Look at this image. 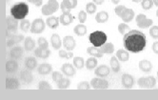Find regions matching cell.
<instances>
[{"instance_id": "1", "label": "cell", "mask_w": 158, "mask_h": 100, "mask_svg": "<svg viewBox=\"0 0 158 100\" xmlns=\"http://www.w3.org/2000/svg\"><path fill=\"white\" fill-rule=\"evenodd\" d=\"M124 47L128 52L137 53L142 52L147 45L146 35L140 31H129L123 38Z\"/></svg>"}, {"instance_id": "2", "label": "cell", "mask_w": 158, "mask_h": 100, "mask_svg": "<svg viewBox=\"0 0 158 100\" xmlns=\"http://www.w3.org/2000/svg\"><path fill=\"white\" fill-rule=\"evenodd\" d=\"M29 13V6L25 2H20L10 8V15L17 20H23Z\"/></svg>"}, {"instance_id": "3", "label": "cell", "mask_w": 158, "mask_h": 100, "mask_svg": "<svg viewBox=\"0 0 158 100\" xmlns=\"http://www.w3.org/2000/svg\"><path fill=\"white\" fill-rule=\"evenodd\" d=\"M107 35L101 31H95L89 36V40L94 47H101L107 41Z\"/></svg>"}, {"instance_id": "4", "label": "cell", "mask_w": 158, "mask_h": 100, "mask_svg": "<svg viewBox=\"0 0 158 100\" xmlns=\"http://www.w3.org/2000/svg\"><path fill=\"white\" fill-rule=\"evenodd\" d=\"M59 7V3L56 0H49L48 3L42 7L41 12L44 15H51L55 12H57Z\"/></svg>"}, {"instance_id": "5", "label": "cell", "mask_w": 158, "mask_h": 100, "mask_svg": "<svg viewBox=\"0 0 158 100\" xmlns=\"http://www.w3.org/2000/svg\"><path fill=\"white\" fill-rule=\"evenodd\" d=\"M137 84L142 89H152L156 85V79L153 76L141 77L137 80Z\"/></svg>"}, {"instance_id": "6", "label": "cell", "mask_w": 158, "mask_h": 100, "mask_svg": "<svg viewBox=\"0 0 158 100\" xmlns=\"http://www.w3.org/2000/svg\"><path fill=\"white\" fill-rule=\"evenodd\" d=\"M45 27H46V22H44V20L41 18H37L33 20L31 23L30 31L32 33H41L45 31Z\"/></svg>"}, {"instance_id": "7", "label": "cell", "mask_w": 158, "mask_h": 100, "mask_svg": "<svg viewBox=\"0 0 158 100\" xmlns=\"http://www.w3.org/2000/svg\"><path fill=\"white\" fill-rule=\"evenodd\" d=\"M60 9L62 10V15L59 17L60 23L63 26H69L73 21V17L71 14V10H68L62 7H60Z\"/></svg>"}, {"instance_id": "8", "label": "cell", "mask_w": 158, "mask_h": 100, "mask_svg": "<svg viewBox=\"0 0 158 100\" xmlns=\"http://www.w3.org/2000/svg\"><path fill=\"white\" fill-rule=\"evenodd\" d=\"M135 20H136V24L139 28L141 29H147V28H150L152 23H153V21L152 19H149V18H147V16L145 15H138L136 16V18H135Z\"/></svg>"}, {"instance_id": "9", "label": "cell", "mask_w": 158, "mask_h": 100, "mask_svg": "<svg viewBox=\"0 0 158 100\" xmlns=\"http://www.w3.org/2000/svg\"><path fill=\"white\" fill-rule=\"evenodd\" d=\"M91 87L95 89V90H97V89H108L109 82L103 77H95L91 81Z\"/></svg>"}, {"instance_id": "10", "label": "cell", "mask_w": 158, "mask_h": 100, "mask_svg": "<svg viewBox=\"0 0 158 100\" xmlns=\"http://www.w3.org/2000/svg\"><path fill=\"white\" fill-rule=\"evenodd\" d=\"M134 78L132 77V75L129 74V73H124L121 77V83L122 86L125 89H131L134 85Z\"/></svg>"}, {"instance_id": "11", "label": "cell", "mask_w": 158, "mask_h": 100, "mask_svg": "<svg viewBox=\"0 0 158 100\" xmlns=\"http://www.w3.org/2000/svg\"><path fill=\"white\" fill-rule=\"evenodd\" d=\"M6 27L8 30L12 31L14 32H16L17 31V28H18V20L15 19L14 16H9L6 18Z\"/></svg>"}, {"instance_id": "12", "label": "cell", "mask_w": 158, "mask_h": 100, "mask_svg": "<svg viewBox=\"0 0 158 100\" xmlns=\"http://www.w3.org/2000/svg\"><path fill=\"white\" fill-rule=\"evenodd\" d=\"M20 79H21L22 82L25 83V84H31L32 82V80H33V75H32L31 70L26 69V70L21 71Z\"/></svg>"}, {"instance_id": "13", "label": "cell", "mask_w": 158, "mask_h": 100, "mask_svg": "<svg viewBox=\"0 0 158 100\" xmlns=\"http://www.w3.org/2000/svg\"><path fill=\"white\" fill-rule=\"evenodd\" d=\"M63 46L65 47V49L67 51H73V50H74V48L76 46V42L73 36L67 35L63 39Z\"/></svg>"}, {"instance_id": "14", "label": "cell", "mask_w": 158, "mask_h": 100, "mask_svg": "<svg viewBox=\"0 0 158 100\" xmlns=\"http://www.w3.org/2000/svg\"><path fill=\"white\" fill-rule=\"evenodd\" d=\"M20 86V83L15 77H8L5 80V87L9 90H16Z\"/></svg>"}, {"instance_id": "15", "label": "cell", "mask_w": 158, "mask_h": 100, "mask_svg": "<svg viewBox=\"0 0 158 100\" xmlns=\"http://www.w3.org/2000/svg\"><path fill=\"white\" fill-rule=\"evenodd\" d=\"M110 69L107 65H100L94 71V73L96 76L103 77V78H105L106 76H108L110 74Z\"/></svg>"}, {"instance_id": "16", "label": "cell", "mask_w": 158, "mask_h": 100, "mask_svg": "<svg viewBox=\"0 0 158 100\" xmlns=\"http://www.w3.org/2000/svg\"><path fill=\"white\" fill-rule=\"evenodd\" d=\"M18 70V63L15 59H10L5 64V71L9 73H14Z\"/></svg>"}, {"instance_id": "17", "label": "cell", "mask_w": 158, "mask_h": 100, "mask_svg": "<svg viewBox=\"0 0 158 100\" xmlns=\"http://www.w3.org/2000/svg\"><path fill=\"white\" fill-rule=\"evenodd\" d=\"M134 12L133 10L131 9H129V8H125V10H123V13L121 14V18L122 20L125 22V23H129L131 22L133 18H134Z\"/></svg>"}, {"instance_id": "18", "label": "cell", "mask_w": 158, "mask_h": 100, "mask_svg": "<svg viewBox=\"0 0 158 100\" xmlns=\"http://www.w3.org/2000/svg\"><path fill=\"white\" fill-rule=\"evenodd\" d=\"M23 53H24V49L20 46H15V47L12 48V50L10 51V57L15 60L20 59L22 56H23Z\"/></svg>"}, {"instance_id": "19", "label": "cell", "mask_w": 158, "mask_h": 100, "mask_svg": "<svg viewBox=\"0 0 158 100\" xmlns=\"http://www.w3.org/2000/svg\"><path fill=\"white\" fill-rule=\"evenodd\" d=\"M74 68H75V67H73L72 64H70V63H65L61 67V71L67 76H74L75 73H76V71H75Z\"/></svg>"}, {"instance_id": "20", "label": "cell", "mask_w": 158, "mask_h": 100, "mask_svg": "<svg viewBox=\"0 0 158 100\" xmlns=\"http://www.w3.org/2000/svg\"><path fill=\"white\" fill-rule=\"evenodd\" d=\"M50 54H51V51L46 48H42L38 46V48L35 50V55L38 58L46 59L50 56Z\"/></svg>"}, {"instance_id": "21", "label": "cell", "mask_w": 158, "mask_h": 100, "mask_svg": "<svg viewBox=\"0 0 158 100\" xmlns=\"http://www.w3.org/2000/svg\"><path fill=\"white\" fill-rule=\"evenodd\" d=\"M52 71V66L49 63H42L41 65H39L37 69L38 73L41 75H47L51 73Z\"/></svg>"}, {"instance_id": "22", "label": "cell", "mask_w": 158, "mask_h": 100, "mask_svg": "<svg viewBox=\"0 0 158 100\" xmlns=\"http://www.w3.org/2000/svg\"><path fill=\"white\" fill-rule=\"evenodd\" d=\"M25 67H26V69H29L31 71H33L35 69H36V67H37L36 58L33 57V56L26 57V59H25Z\"/></svg>"}, {"instance_id": "23", "label": "cell", "mask_w": 158, "mask_h": 100, "mask_svg": "<svg viewBox=\"0 0 158 100\" xmlns=\"http://www.w3.org/2000/svg\"><path fill=\"white\" fill-rule=\"evenodd\" d=\"M51 43H52V46L53 49L59 50L60 47L62 46V42H61V38H60L59 35H57V33H53L51 37Z\"/></svg>"}, {"instance_id": "24", "label": "cell", "mask_w": 158, "mask_h": 100, "mask_svg": "<svg viewBox=\"0 0 158 100\" xmlns=\"http://www.w3.org/2000/svg\"><path fill=\"white\" fill-rule=\"evenodd\" d=\"M59 23H60V20L56 16H50L46 20V24L48 25V27L51 29H53V30L58 27Z\"/></svg>"}, {"instance_id": "25", "label": "cell", "mask_w": 158, "mask_h": 100, "mask_svg": "<svg viewBox=\"0 0 158 100\" xmlns=\"http://www.w3.org/2000/svg\"><path fill=\"white\" fill-rule=\"evenodd\" d=\"M87 52L89 54L93 55L94 57H97V58H100L103 56L104 52L101 51V49H99L98 47H89L87 49Z\"/></svg>"}, {"instance_id": "26", "label": "cell", "mask_w": 158, "mask_h": 100, "mask_svg": "<svg viewBox=\"0 0 158 100\" xmlns=\"http://www.w3.org/2000/svg\"><path fill=\"white\" fill-rule=\"evenodd\" d=\"M139 69L144 73H150L152 70V64L148 60H141L139 62Z\"/></svg>"}, {"instance_id": "27", "label": "cell", "mask_w": 158, "mask_h": 100, "mask_svg": "<svg viewBox=\"0 0 158 100\" xmlns=\"http://www.w3.org/2000/svg\"><path fill=\"white\" fill-rule=\"evenodd\" d=\"M110 69L112 70V72H114V73H118L121 70L120 63H119L118 58L116 56H112L110 58Z\"/></svg>"}, {"instance_id": "28", "label": "cell", "mask_w": 158, "mask_h": 100, "mask_svg": "<svg viewBox=\"0 0 158 100\" xmlns=\"http://www.w3.org/2000/svg\"><path fill=\"white\" fill-rule=\"evenodd\" d=\"M95 20L97 23H106L109 20V14L107 12H99L95 15Z\"/></svg>"}, {"instance_id": "29", "label": "cell", "mask_w": 158, "mask_h": 100, "mask_svg": "<svg viewBox=\"0 0 158 100\" xmlns=\"http://www.w3.org/2000/svg\"><path fill=\"white\" fill-rule=\"evenodd\" d=\"M76 6H77V0H63L62 3L60 4V7L68 10H73Z\"/></svg>"}, {"instance_id": "30", "label": "cell", "mask_w": 158, "mask_h": 100, "mask_svg": "<svg viewBox=\"0 0 158 100\" xmlns=\"http://www.w3.org/2000/svg\"><path fill=\"white\" fill-rule=\"evenodd\" d=\"M116 57L122 62H127L130 58V53L125 50H118L116 52Z\"/></svg>"}, {"instance_id": "31", "label": "cell", "mask_w": 158, "mask_h": 100, "mask_svg": "<svg viewBox=\"0 0 158 100\" xmlns=\"http://www.w3.org/2000/svg\"><path fill=\"white\" fill-rule=\"evenodd\" d=\"M73 31L76 35L78 36H83L87 33V27L84 24H78L74 27Z\"/></svg>"}, {"instance_id": "32", "label": "cell", "mask_w": 158, "mask_h": 100, "mask_svg": "<svg viewBox=\"0 0 158 100\" xmlns=\"http://www.w3.org/2000/svg\"><path fill=\"white\" fill-rule=\"evenodd\" d=\"M24 48H25V50L28 51V52L32 51L33 49L35 48V41L33 40L31 37H30V36L26 37L25 42H24Z\"/></svg>"}, {"instance_id": "33", "label": "cell", "mask_w": 158, "mask_h": 100, "mask_svg": "<svg viewBox=\"0 0 158 100\" xmlns=\"http://www.w3.org/2000/svg\"><path fill=\"white\" fill-rule=\"evenodd\" d=\"M101 51H102L104 53L106 54H111L112 52H114V44L112 43H105L104 45H102L100 47Z\"/></svg>"}, {"instance_id": "34", "label": "cell", "mask_w": 158, "mask_h": 100, "mask_svg": "<svg viewBox=\"0 0 158 100\" xmlns=\"http://www.w3.org/2000/svg\"><path fill=\"white\" fill-rule=\"evenodd\" d=\"M97 66V59L94 56V57H89L87 59L86 61V68L89 71H92L94 69L96 68Z\"/></svg>"}, {"instance_id": "35", "label": "cell", "mask_w": 158, "mask_h": 100, "mask_svg": "<svg viewBox=\"0 0 158 100\" xmlns=\"http://www.w3.org/2000/svg\"><path fill=\"white\" fill-rule=\"evenodd\" d=\"M71 85V80L69 78H65V77H63V78L61 80H59L57 82V88L58 89H67L69 88Z\"/></svg>"}, {"instance_id": "36", "label": "cell", "mask_w": 158, "mask_h": 100, "mask_svg": "<svg viewBox=\"0 0 158 100\" xmlns=\"http://www.w3.org/2000/svg\"><path fill=\"white\" fill-rule=\"evenodd\" d=\"M73 65L76 69H79L81 70L83 69V67L85 65V62H84V59L83 57H80V56H76L73 58Z\"/></svg>"}, {"instance_id": "37", "label": "cell", "mask_w": 158, "mask_h": 100, "mask_svg": "<svg viewBox=\"0 0 158 100\" xmlns=\"http://www.w3.org/2000/svg\"><path fill=\"white\" fill-rule=\"evenodd\" d=\"M31 22L27 19H23V20H21V23H20V29L21 31H29L31 30Z\"/></svg>"}, {"instance_id": "38", "label": "cell", "mask_w": 158, "mask_h": 100, "mask_svg": "<svg viewBox=\"0 0 158 100\" xmlns=\"http://www.w3.org/2000/svg\"><path fill=\"white\" fill-rule=\"evenodd\" d=\"M86 12L87 14L94 15L96 12V5L93 2H89L86 5Z\"/></svg>"}, {"instance_id": "39", "label": "cell", "mask_w": 158, "mask_h": 100, "mask_svg": "<svg viewBox=\"0 0 158 100\" xmlns=\"http://www.w3.org/2000/svg\"><path fill=\"white\" fill-rule=\"evenodd\" d=\"M141 6L144 10H148L152 8L153 6V0H142L141 1Z\"/></svg>"}, {"instance_id": "40", "label": "cell", "mask_w": 158, "mask_h": 100, "mask_svg": "<svg viewBox=\"0 0 158 100\" xmlns=\"http://www.w3.org/2000/svg\"><path fill=\"white\" fill-rule=\"evenodd\" d=\"M38 89H39V90H42V91H47V90H52V86L49 84V82L42 80V81H40L39 84H38Z\"/></svg>"}, {"instance_id": "41", "label": "cell", "mask_w": 158, "mask_h": 100, "mask_svg": "<svg viewBox=\"0 0 158 100\" xmlns=\"http://www.w3.org/2000/svg\"><path fill=\"white\" fill-rule=\"evenodd\" d=\"M129 31H131L130 30V27L126 23H121V24L118 25V31L121 33V35H125Z\"/></svg>"}, {"instance_id": "42", "label": "cell", "mask_w": 158, "mask_h": 100, "mask_svg": "<svg viewBox=\"0 0 158 100\" xmlns=\"http://www.w3.org/2000/svg\"><path fill=\"white\" fill-rule=\"evenodd\" d=\"M58 55L61 58H67V59H70V58L73 57V53L72 52H67V51H62V50L59 51Z\"/></svg>"}, {"instance_id": "43", "label": "cell", "mask_w": 158, "mask_h": 100, "mask_svg": "<svg viewBox=\"0 0 158 100\" xmlns=\"http://www.w3.org/2000/svg\"><path fill=\"white\" fill-rule=\"evenodd\" d=\"M89 88H91V83H89L88 81H82L80 82L78 85H77V89L78 90H89Z\"/></svg>"}, {"instance_id": "44", "label": "cell", "mask_w": 158, "mask_h": 100, "mask_svg": "<svg viewBox=\"0 0 158 100\" xmlns=\"http://www.w3.org/2000/svg\"><path fill=\"white\" fill-rule=\"evenodd\" d=\"M52 80L54 82L57 83L59 80H61L63 78V74L61 73H59V72H53L52 73Z\"/></svg>"}, {"instance_id": "45", "label": "cell", "mask_w": 158, "mask_h": 100, "mask_svg": "<svg viewBox=\"0 0 158 100\" xmlns=\"http://www.w3.org/2000/svg\"><path fill=\"white\" fill-rule=\"evenodd\" d=\"M150 35L153 39H158V26H152L150 30Z\"/></svg>"}, {"instance_id": "46", "label": "cell", "mask_w": 158, "mask_h": 100, "mask_svg": "<svg viewBox=\"0 0 158 100\" xmlns=\"http://www.w3.org/2000/svg\"><path fill=\"white\" fill-rule=\"evenodd\" d=\"M37 44H38V46L39 47H42V48H46V49H48V47H49V43H48V41L45 39L44 37H39L38 38V40H37Z\"/></svg>"}, {"instance_id": "47", "label": "cell", "mask_w": 158, "mask_h": 100, "mask_svg": "<svg viewBox=\"0 0 158 100\" xmlns=\"http://www.w3.org/2000/svg\"><path fill=\"white\" fill-rule=\"evenodd\" d=\"M78 20H79V22H80L81 24L85 23V21L87 20V13L84 12V10L79 12V14H78Z\"/></svg>"}, {"instance_id": "48", "label": "cell", "mask_w": 158, "mask_h": 100, "mask_svg": "<svg viewBox=\"0 0 158 100\" xmlns=\"http://www.w3.org/2000/svg\"><path fill=\"white\" fill-rule=\"evenodd\" d=\"M125 6H123V5H120V6H117L115 9H114V12H115V14L120 17L121 16V14L123 13V10H125Z\"/></svg>"}, {"instance_id": "49", "label": "cell", "mask_w": 158, "mask_h": 100, "mask_svg": "<svg viewBox=\"0 0 158 100\" xmlns=\"http://www.w3.org/2000/svg\"><path fill=\"white\" fill-rule=\"evenodd\" d=\"M13 38H14L15 44H18V43H20L21 41H23L25 37H24L23 35H15L13 36Z\"/></svg>"}, {"instance_id": "50", "label": "cell", "mask_w": 158, "mask_h": 100, "mask_svg": "<svg viewBox=\"0 0 158 100\" xmlns=\"http://www.w3.org/2000/svg\"><path fill=\"white\" fill-rule=\"evenodd\" d=\"M6 45H7V47H13V46L15 45V42L14 38H13V36L7 39V41H6Z\"/></svg>"}, {"instance_id": "51", "label": "cell", "mask_w": 158, "mask_h": 100, "mask_svg": "<svg viewBox=\"0 0 158 100\" xmlns=\"http://www.w3.org/2000/svg\"><path fill=\"white\" fill-rule=\"evenodd\" d=\"M28 1L33 5H35L36 7H40L43 3V0H28Z\"/></svg>"}, {"instance_id": "52", "label": "cell", "mask_w": 158, "mask_h": 100, "mask_svg": "<svg viewBox=\"0 0 158 100\" xmlns=\"http://www.w3.org/2000/svg\"><path fill=\"white\" fill-rule=\"evenodd\" d=\"M152 51H153L154 53L158 54V41H155L152 44Z\"/></svg>"}, {"instance_id": "53", "label": "cell", "mask_w": 158, "mask_h": 100, "mask_svg": "<svg viewBox=\"0 0 158 100\" xmlns=\"http://www.w3.org/2000/svg\"><path fill=\"white\" fill-rule=\"evenodd\" d=\"M94 4H97V5H101L103 4V2L105 1V0H93Z\"/></svg>"}, {"instance_id": "54", "label": "cell", "mask_w": 158, "mask_h": 100, "mask_svg": "<svg viewBox=\"0 0 158 100\" xmlns=\"http://www.w3.org/2000/svg\"><path fill=\"white\" fill-rule=\"evenodd\" d=\"M111 2L114 3V4H115V5H117L120 2V0H111Z\"/></svg>"}, {"instance_id": "55", "label": "cell", "mask_w": 158, "mask_h": 100, "mask_svg": "<svg viewBox=\"0 0 158 100\" xmlns=\"http://www.w3.org/2000/svg\"><path fill=\"white\" fill-rule=\"evenodd\" d=\"M153 5L158 7V0H153Z\"/></svg>"}, {"instance_id": "56", "label": "cell", "mask_w": 158, "mask_h": 100, "mask_svg": "<svg viewBox=\"0 0 158 100\" xmlns=\"http://www.w3.org/2000/svg\"><path fill=\"white\" fill-rule=\"evenodd\" d=\"M132 2H134V3H139V2H141L142 0H131Z\"/></svg>"}, {"instance_id": "57", "label": "cell", "mask_w": 158, "mask_h": 100, "mask_svg": "<svg viewBox=\"0 0 158 100\" xmlns=\"http://www.w3.org/2000/svg\"><path fill=\"white\" fill-rule=\"evenodd\" d=\"M156 16H157V17H158V10H156Z\"/></svg>"}, {"instance_id": "58", "label": "cell", "mask_w": 158, "mask_h": 100, "mask_svg": "<svg viewBox=\"0 0 158 100\" xmlns=\"http://www.w3.org/2000/svg\"><path fill=\"white\" fill-rule=\"evenodd\" d=\"M5 1H8V0H5Z\"/></svg>"}, {"instance_id": "59", "label": "cell", "mask_w": 158, "mask_h": 100, "mask_svg": "<svg viewBox=\"0 0 158 100\" xmlns=\"http://www.w3.org/2000/svg\"><path fill=\"white\" fill-rule=\"evenodd\" d=\"M157 75H158V72H157Z\"/></svg>"}]
</instances>
